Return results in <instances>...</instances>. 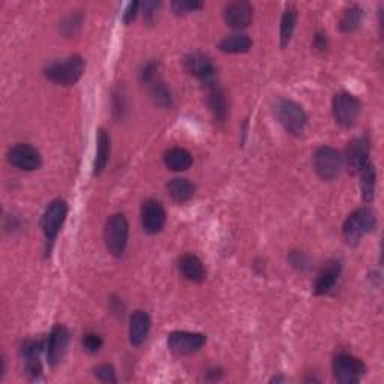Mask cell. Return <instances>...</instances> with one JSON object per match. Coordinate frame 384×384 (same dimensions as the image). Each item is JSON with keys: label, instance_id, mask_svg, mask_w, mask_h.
Segmentation results:
<instances>
[{"label": "cell", "instance_id": "obj_24", "mask_svg": "<svg viewBox=\"0 0 384 384\" xmlns=\"http://www.w3.org/2000/svg\"><path fill=\"white\" fill-rule=\"evenodd\" d=\"M167 191L170 194V197L173 200L178 203H187L188 200H191L195 188L194 185L185 178H176L168 182L167 185Z\"/></svg>", "mask_w": 384, "mask_h": 384}, {"label": "cell", "instance_id": "obj_30", "mask_svg": "<svg viewBox=\"0 0 384 384\" xmlns=\"http://www.w3.org/2000/svg\"><path fill=\"white\" fill-rule=\"evenodd\" d=\"M93 376L103 383H116V371L108 363H101L93 368Z\"/></svg>", "mask_w": 384, "mask_h": 384}, {"label": "cell", "instance_id": "obj_6", "mask_svg": "<svg viewBox=\"0 0 384 384\" xmlns=\"http://www.w3.org/2000/svg\"><path fill=\"white\" fill-rule=\"evenodd\" d=\"M314 167L321 179L330 182L339 176L342 168V156L337 149L321 146L314 153Z\"/></svg>", "mask_w": 384, "mask_h": 384}, {"label": "cell", "instance_id": "obj_31", "mask_svg": "<svg viewBox=\"0 0 384 384\" xmlns=\"http://www.w3.org/2000/svg\"><path fill=\"white\" fill-rule=\"evenodd\" d=\"M103 344H104L103 338L99 335H96V333H88V335L83 338V347L88 353L99 351V349H101Z\"/></svg>", "mask_w": 384, "mask_h": 384}, {"label": "cell", "instance_id": "obj_12", "mask_svg": "<svg viewBox=\"0 0 384 384\" xmlns=\"http://www.w3.org/2000/svg\"><path fill=\"white\" fill-rule=\"evenodd\" d=\"M69 344V332L65 326H54L50 337L45 341L47 361L52 366H56L64 359Z\"/></svg>", "mask_w": 384, "mask_h": 384}, {"label": "cell", "instance_id": "obj_14", "mask_svg": "<svg viewBox=\"0 0 384 384\" xmlns=\"http://www.w3.org/2000/svg\"><path fill=\"white\" fill-rule=\"evenodd\" d=\"M185 69L206 84L214 83L216 68L212 59L203 53H191L185 57Z\"/></svg>", "mask_w": 384, "mask_h": 384}, {"label": "cell", "instance_id": "obj_5", "mask_svg": "<svg viewBox=\"0 0 384 384\" xmlns=\"http://www.w3.org/2000/svg\"><path fill=\"white\" fill-rule=\"evenodd\" d=\"M333 377L341 384H354L359 383L366 374L365 363L351 354L339 353L335 356L332 363Z\"/></svg>", "mask_w": 384, "mask_h": 384}, {"label": "cell", "instance_id": "obj_22", "mask_svg": "<svg viewBox=\"0 0 384 384\" xmlns=\"http://www.w3.org/2000/svg\"><path fill=\"white\" fill-rule=\"evenodd\" d=\"M252 47V41L248 35L245 33H234L227 36V38L222 40L218 44V48L222 53H228V54H242L248 53Z\"/></svg>", "mask_w": 384, "mask_h": 384}, {"label": "cell", "instance_id": "obj_32", "mask_svg": "<svg viewBox=\"0 0 384 384\" xmlns=\"http://www.w3.org/2000/svg\"><path fill=\"white\" fill-rule=\"evenodd\" d=\"M139 8H140V4L139 2H132L128 5V8L125 9V14H123V21H125L127 24L134 21L135 17H137L139 14Z\"/></svg>", "mask_w": 384, "mask_h": 384}, {"label": "cell", "instance_id": "obj_27", "mask_svg": "<svg viewBox=\"0 0 384 384\" xmlns=\"http://www.w3.org/2000/svg\"><path fill=\"white\" fill-rule=\"evenodd\" d=\"M363 18V11L362 8L359 6H350L349 9L344 11V14L339 20V29L344 33H351L354 30H357V28L361 26Z\"/></svg>", "mask_w": 384, "mask_h": 384}, {"label": "cell", "instance_id": "obj_28", "mask_svg": "<svg viewBox=\"0 0 384 384\" xmlns=\"http://www.w3.org/2000/svg\"><path fill=\"white\" fill-rule=\"evenodd\" d=\"M151 95H152V99L156 105L164 107V108L171 105V93L164 83H155L152 86Z\"/></svg>", "mask_w": 384, "mask_h": 384}, {"label": "cell", "instance_id": "obj_7", "mask_svg": "<svg viewBox=\"0 0 384 384\" xmlns=\"http://www.w3.org/2000/svg\"><path fill=\"white\" fill-rule=\"evenodd\" d=\"M332 113L341 127H353L361 115V101L350 93L341 92L333 98Z\"/></svg>", "mask_w": 384, "mask_h": 384}, {"label": "cell", "instance_id": "obj_15", "mask_svg": "<svg viewBox=\"0 0 384 384\" xmlns=\"http://www.w3.org/2000/svg\"><path fill=\"white\" fill-rule=\"evenodd\" d=\"M45 349V342L26 341L21 347V357L24 362V373L30 378H38L42 373L41 353Z\"/></svg>", "mask_w": 384, "mask_h": 384}, {"label": "cell", "instance_id": "obj_10", "mask_svg": "<svg viewBox=\"0 0 384 384\" xmlns=\"http://www.w3.org/2000/svg\"><path fill=\"white\" fill-rule=\"evenodd\" d=\"M8 161L11 165H14L18 170L23 171H33L38 170L42 165L41 153L30 144H16L14 147L9 149L8 152Z\"/></svg>", "mask_w": 384, "mask_h": 384}, {"label": "cell", "instance_id": "obj_11", "mask_svg": "<svg viewBox=\"0 0 384 384\" xmlns=\"http://www.w3.org/2000/svg\"><path fill=\"white\" fill-rule=\"evenodd\" d=\"M168 349L176 354H192L203 349L206 337L195 332H173L167 339Z\"/></svg>", "mask_w": 384, "mask_h": 384}, {"label": "cell", "instance_id": "obj_19", "mask_svg": "<svg viewBox=\"0 0 384 384\" xmlns=\"http://www.w3.org/2000/svg\"><path fill=\"white\" fill-rule=\"evenodd\" d=\"M207 105L212 111L215 120L219 123L226 122L228 115V105H227V98L224 91H222L216 83L207 84Z\"/></svg>", "mask_w": 384, "mask_h": 384}, {"label": "cell", "instance_id": "obj_23", "mask_svg": "<svg viewBox=\"0 0 384 384\" xmlns=\"http://www.w3.org/2000/svg\"><path fill=\"white\" fill-rule=\"evenodd\" d=\"M110 159V137L104 128H99L96 137V156L93 164V175H101Z\"/></svg>", "mask_w": 384, "mask_h": 384}, {"label": "cell", "instance_id": "obj_26", "mask_svg": "<svg viewBox=\"0 0 384 384\" xmlns=\"http://www.w3.org/2000/svg\"><path fill=\"white\" fill-rule=\"evenodd\" d=\"M362 180H361V190L365 202H373L376 194V183H377V171L373 163H368L363 170L361 171Z\"/></svg>", "mask_w": 384, "mask_h": 384}, {"label": "cell", "instance_id": "obj_20", "mask_svg": "<svg viewBox=\"0 0 384 384\" xmlns=\"http://www.w3.org/2000/svg\"><path fill=\"white\" fill-rule=\"evenodd\" d=\"M178 269L183 278H187L191 282H203L206 277V269L202 263V260L192 254H185L179 258Z\"/></svg>", "mask_w": 384, "mask_h": 384}, {"label": "cell", "instance_id": "obj_17", "mask_svg": "<svg viewBox=\"0 0 384 384\" xmlns=\"http://www.w3.org/2000/svg\"><path fill=\"white\" fill-rule=\"evenodd\" d=\"M151 330V317L144 311H134L129 317V342L134 347H140Z\"/></svg>", "mask_w": 384, "mask_h": 384}, {"label": "cell", "instance_id": "obj_29", "mask_svg": "<svg viewBox=\"0 0 384 384\" xmlns=\"http://www.w3.org/2000/svg\"><path fill=\"white\" fill-rule=\"evenodd\" d=\"M204 6L203 2H197V0H176V2L171 4L173 11L176 14H190V12H195L198 9H202Z\"/></svg>", "mask_w": 384, "mask_h": 384}, {"label": "cell", "instance_id": "obj_21", "mask_svg": "<svg viewBox=\"0 0 384 384\" xmlns=\"http://www.w3.org/2000/svg\"><path fill=\"white\" fill-rule=\"evenodd\" d=\"M164 164L171 171H187L192 165V155L183 147H171L164 153Z\"/></svg>", "mask_w": 384, "mask_h": 384}, {"label": "cell", "instance_id": "obj_16", "mask_svg": "<svg viewBox=\"0 0 384 384\" xmlns=\"http://www.w3.org/2000/svg\"><path fill=\"white\" fill-rule=\"evenodd\" d=\"M252 6L248 2H233L226 6L224 20L231 29H245L252 20Z\"/></svg>", "mask_w": 384, "mask_h": 384}, {"label": "cell", "instance_id": "obj_3", "mask_svg": "<svg viewBox=\"0 0 384 384\" xmlns=\"http://www.w3.org/2000/svg\"><path fill=\"white\" fill-rule=\"evenodd\" d=\"M129 236V224L123 214L111 215L104 228V240L108 252L113 257H122L127 250Z\"/></svg>", "mask_w": 384, "mask_h": 384}, {"label": "cell", "instance_id": "obj_9", "mask_svg": "<svg viewBox=\"0 0 384 384\" xmlns=\"http://www.w3.org/2000/svg\"><path fill=\"white\" fill-rule=\"evenodd\" d=\"M371 143L366 135L353 139L345 149V165L351 175H357L369 163Z\"/></svg>", "mask_w": 384, "mask_h": 384}, {"label": "cell", "instance_id": "obj_1", "mask_svg": "<svg viewBox=\"0 0 384 384\" xmlns=\"http://www.w3.org/2000/svg\"><path fill=\"white\" fill-rule=\"evenodd\" d=\"M84 60L78 54H72L64 60H57L50 64L44 69V76L60 86H74L84 72Z\"/></svg>", "mask_w": 384, "mask_h": 384}, {"label": "cell", "instance_id": "obj_4", "mask_svg": "<svg viewBox=\"0 0 384 384\" xmlns=\"http://www.w3.org/2000/svg\"><path fill=\"white\" fill-rule=\"evenodd\" d=\"M275 115L282 128L291 135H301L306 127L308 116L305 110L291 99L281 98L275 104Z\"/></svg>", "mask_w": 384, "mask_h": 384}, {"label": "cell", "instance_id": "obj_18", "mask_svg": "<svg viewBox=\"0 0 384 384\" xmlns=\"http://www.w3.org/2000/svg\"><path fill=\"white\" fill-rule=\"evenodd\" d=\"M339 275H341V263L337 262V260H332V262H329L323 267V270L318 274L314 284V293L317 296H323L329 293L333 289V286L338 282Z\"/></svg>", "mask_w": 384, "mask_h": 384}, {"label": "cell", "instance_id": "obj_33", "mask_svg": "<svg viewBox=\"0 0 384 384\" xmlns=\"http://www.w3.org/2000/svg\"><path fill=\"white\" fill-rule=\"evenodd\" d=\"M155 72H156V64H153V62H151V64H147L143 71H141V80L144 83H149L152 81L153 77H155Z\"/></svg>", "mask_w": 384, "mask_h": 384}, {"label": "cell", "instance_id": "obj_25", "mask_svg": "<svg viewBox=\"0 0 384 384\" xmlns=\"http://www.w3.org/2000/svg\"><path fill=\"white\" fill-rule=\"evenodd\" d=\"M296 23H297V9L294 5H289L284 11L282 18H281V47L286 48L290 41L293 32L296 29Z\"/></svg>", "mask_w": 384, "mask_h": 384}, {"label": "cell", "instance_id": "obj_2", "mask_svg": "<svg viewBox=\"0 0 384 384\" xmlns=\"http://www.w3.org/2000/svg\"><path fill=\"white\" fill-rule=\"evenodd\" d=\"M377 227V216L373 210L368 207L356 209L349 215L342 226V234L347 243L356 245L361 242L366 234L374 231Z\"/></svg>", "mask_w": 384, "mask_h": 384}, {"label": "cell", "instance_id": "obj_8", "mask_svg": "<svg viewBox=\"0 0 384 384\" xmlns=\"http://www.w3.org/2000/svg\"><path fill=\"white\" fill-rule=\"evenodd\" d=\"M68 215V204L64 200H53L45 209L41 219V228L47 240L53 242L64 226Z\"/></svg>", "mask_w": 384, "mask_h": 384}, {"label": "cell", "instance_id": "obj_34", "mask_svg": "<svg viewBox=\"0 0 384 384\" xmlns=\"http://www.w3.org/2000/svg\"><path fill=\"white\" fill-rule=\"evenodd\" d=\"M314 45H315V48H318V50H325V48H326V35H323V33H317V35H315Z\"/></svg>", "mask_w": 384, "mask_h": 384}, {"label": "cell", "instance_id": "obj_13", "mask_svg": "<svg viewBox=\"0 0 384 384\" xmlns=\"http://www.w3.org/2000/svg\"><path fill=\"white\" fill-rule=\"evenodd\" d=\"M167 214L164 206L156 200H146L141 204V226L149 234H156L165 226Z\"/></svg>", "mask_w": 384, "mask_h": 384}]
</instances>
